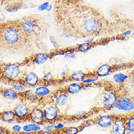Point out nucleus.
Listing matches in <instances>:
<instances>
[{"label":"nucleus","instance_id":"15","mask_svg":"<svg viewBox=\"0 0 134 134\" xmlns=\"http://www.w3.org/2000/svg\"><path fill=\"white\" fill-rule=\"evenodd\" d=\"M115 71V67L109 64H100L99 66L94 71L93 73L98 78L107 77Z\"/></svg>","mask_w":134,"mask_h":134},{"label":"nucleus","instance_id":"31","mask_svg":"<svg viewBox=\"0 0 134 134\" xmlns=\"http://www.w3.org/2000/svg\"><path fill=\"white\" fill-rule=\"evenodd\" d=\"M21 129H22V127H20V125H14L13 127V131L15 133H18L21 132Z\"/></svg>","mask_w":134,"mask_h":134},{"label":"nucleus","instance_id":"21","mask_svg":"<svg viewBox=\"0 0 134 134\" xmlns=\"http://www.w3.org/2000/svg\"><path fill=\"white\" fill-rule=\"evenodd\" d=\"M55 134H79L80 131V127L76 126H69L64 127L61 130H54Z\"/></svg>","mask_w":134,"mask_h":134},{"label":"nucleus","instance_id":"1","mask_svg":"<svg viewBox=\"0 0 134 134\" xmlns=\"http://www.w3.org/2000/svg\"><path fill=\"white\" fill-rule=\"evenodd\" d=\"M54 15L57 27L65 37L96 38L111 34L116 28L83 0H55Z\"/></svg>","mask_w":134,"mask_h":134},{"label":"nucleus","instance_id":"30","mask_svg":"<svg viewBox=\"0 0 134 134\" xmlns=\"http://www.w3.org/2000/svg\"><path fill=\"white\" fill-rule=\"evenodd\" d=\"M50 43L52 44V45L53 46L54 48L55 49V50H58V48H59V46H58V44L55 40V38H54L53 36H50Z\"/></svg>","mask_w":134,"mask_h":134},{"label":"nucleus","instance_id":"6","mask_svg":"<svg viewBox=\"0 0 134 134\" xmlns=\"http://www.w3.org/2000/svg\"><path fill=\"white\" fill-rule=\"evenodd\" d=\"M120 95V86L114 87L113 85H107L104 88L101 96V103L103 109L105 110H110L115 107Z\"/></svg>","mask_w":134,"mask_h":134},{"label":"nucleus","instance_id":"36","mask_svg":"<svg viewBox=\"0 0 134 134\" xmlns=\"http://www.w3.org/2000/svg\"><path fill=\"white\" fill-rule=\"evenodd\" d=\"M2 20H3V19H1V18H0V21H2Z\"/></svg>","mask_w":134,"mask_h":134},{"label":"nucleus","instance_id":"25","mask_svg":"<svg viewBox=\"0 0 134 134\" xmlns=\"http://www.w3.org/2000/svg\"><path fill=\"white\" fill-rule=\"evenodd\" d=\"M127 77H128V75L122 74V73H117V74H114L113 79H114V82L118 84L119 85H122L127 80Z\"/></svg>","mask_w":134,"mask_h":134},{"label":"nucleus","instance_id":"20","mask_svg":"<svg viewBox=\"0 0 134 134\" xmlns=\"http://www.w3.org/2000/svg\"><path fill=\"white\" fill-rule=\"evenodd\" d=\"M87 76V73L84 72L82 71H73L68 77V80H71L77 82H82V81Z\"/></svg>","mask_w":134,"mask_h":134},{"label":"nucleus","instance_id":"18","mask_svg":"<svg viewBox=\"0 0 134 134\" xmlns=\"http://www.w3.org/2000/svg\"><path fill=\"white\" fill-rule=\"evenodd\" d=\"M34 93L36 94L37 96H38L39 97L41 98L42 99L50 97L53 93V92L48 87V86L44 85H40L37 86L35 88Z\"/></svg>","mask_w":134,"mask_h":134},{"label":"nucleus","instance_id":"5","mask_svg":"<svg viewBox=\"0 0 134 134\" xmlns=\"http://www.w3.org/2000/svg\"><path fill=\"white\" fill-rule=\"evenodd\" d=\"M39 105L43 109L45 125L55 124L62 117V114H60L58 108L54 104L50 96L43 98Z\"/></svg>","mask_w":134,"mask_h":134},{"label":"nucleus","instance_id":"10","mask_svg":"<svg viewBox=\"0 0 134 134\" xmlns=\"http://www.w3.org/2000/svg\"><path fill=\"white\" fill-rule=\"evenodd\" d=\"M54 57V54L53 53H38L34 54L29 58H27L23 63H21V66H31V65H42L45 64L47 60H50Z\"/></svg>","mask_w":134,"mask_h":134},{"label":"nucleus","instance_id":"17","mask_svg":"<svg viewBox=\"0 0 134 134\" xmlns=\"http://www.w3.org/2000/svg\"><path fill=\"white\" fill-rule=\"evenodd\" d=\"M0 94L1 96L8 100H15L20 98V93L15 91L13 88H0Z\"/></svg>","mask_w":134,"mask_h":134},{"label":"nucleus","instance_id":"33","mask_svg":"<svg viewBox=\"0 0 134 134\" xmlns=\"http://www.w3.org/2000/svg\"><path fill=\"white\" fill-rule=\"evenodd\" d=\"M64 127V125L63 123H55L54 124V130H61Z\"/></svg>","mask_w":134,"mask_h":134},{"label":"nucleus","instance_id":"2","mask_svg":"<svg viewBox=\"0 0 134 134\" xmlns=\"http://www.w3.org/2000/svg\"><path fill=\"white\" fill-rule=\"evenodd\" d=\"M32 44L22 33L17 20L0 24V49L12 53L31 47Z\"/></svg>","mask_w":134,"mask_h":134},{"label":"nucleus","instance_id":"28","mask_svg":"<svg viewBox=\"0 0 134 134\" xmlns=\"http://www.w3.org/2000/svg\"><path fill=\"white\" fill-rule=\"evenodd\" d=\"M20 8H22V4L21 3L13 4L9 6V7L7 9V11L12 13V12H15L17 10H20Z\"/></svg>","mask_w":134,"mask_h":134},{"label":"nucleus","instance_id":"35","mask_svg":"<svg viewBox=\"0 0 134 134\" xmlns=\"http://www.w3.org/2000/svg\"><path fill=\"white\" fill-rule=\"evenodd\" d=\"M1 74H2V62H0V77H1Z\"/></svg>","mask_w":134,"mask_h":134},{"label":"nucleus","instance_id":"7","mask_svg":"<svg viewBox=\"0 0 134 134\" xmlns=\"http://www.w3.org/2000/svg\"><path fill=\"white\" fill-rule=\"evenodd\" d=\"M54 104L57 106L58 109L60 111V114H65L70 107V96L67 93L64 89L62 87L59 90H57L55 92H53L50 96Z\"/></svg>","mask_w":134,"mask_h":134},{"label":"nucleus","instance_id":"4","mask_svg":"<svg viewBox=\"0 0 134 134\" xmlns=\"http://www.w3.org/2000/svg\"><path fill=\"white\" fill-rule=\"evenodd\" d=\"M20 66V64H7L2 62V74L0 81L10 85L18 82L24 74Z\"/></svg>","mask_w":134,"mask_h":134},{"label":"nucleus","instance_id":"23","mask_svg":"<svg viewBox=\"0 0 134 134\" xmlns=\"http://www.w3.org/2000/svg\"><path fill=\"white\" fill-rule=\"evenodd\" d=\"M57 82L56 79L54 77L53 74L51 72H46L44 74L42 78L41 79V85H52L54 83H55Z\"/></svg>","mask_w":134,"mask_h":134},{"label":"nucleus","instance_id":"26","mask_svg":"<svg viewBox=\"0 0 134 134\" xmlns=\"http://www.w3.org/2000/svg\"><path fill=\"white\" fill-rule=\"evenodd\" d=\"M23 130H24V131H26V132H33V133H36V132H38V131H40L41 127L40 125L31 122L30 124L24 125V127H23Z\"/></svg>","mask_w":134,"mask_h":134},{"label":"nucleus","instance_id":"8","mask_svg":"<svg viewBox=\"0 0 134 134\" xmlns=\"http://www.w3.org/2000/svg\"><path fill=\"white\" fill-rule=\"evenodd\" d=\"M120 95L118 98L115 107L117 109L123 111H132L134 110V96L131 95L126 90L124 85H120Z\"/></svg>","mask_w":134,"mask_h":134},{"label":"nucleus","instance_id":"32","mask_svg":"<svg viewBox=\"0 0 134 134\" xmlns=\"http://www.w3.org/2000/svg\"><path fill=\"white\" fill-rule=\"evenodd\" d=\"M37 134H55V131H44V130H40L37 133Z\"/></svg>","mask_w":134,"mask_h":134},{"label":"nucleus","instance_id":"9","mask_svg":"<svg viewBox=\"0 0 134 134\" xmlns=\"http://www.w3.org/2000/svg\"><path fill=\"white\" fill-rule=\"evenodd\" d=\"M31 108L32 107H31L30 104L26 101L21 100L18 104H17L13 109V111L16 117V122H23L28 121Z\"/></svg>","mask_w":134,"mask_h":134},{"label":"nucleus","instance_id":"27","mask_svg":"<svg viewBox=\"0 0 134 134\" xmlns=\"http://www.w3.org/2000/svg\"><path fill=\"white\" fill-rule=\"evenodd\" d=\"M11 87H12V88H13L15 91H16L18 93L24 92V91H26V89L28 88L25 85L21 83L20 82H15V83L11 84Z\"/></svg>","mask_w":134,"mask_h":134},{"label":"nucleus","instance_id":"12","mask_svg":"<svg viewBox=\"0 0 134 134\" xmlns=\"http://www.w3.org/2000/svg\"><path fill=\"white\" fill-rule=\"evenodd\" d=\"M28 121H30L31 122H33L39 125H45L43 109L41 107V106L37 105L31 108L29 115Z\"/></svg>","mask_w":134,"mask_h":134},{"label":"nucleus","instance_id":"16","mask_svg":"<svg viewBox=\"0 0 134 134\" xmlns=\"http://www.w3.org/2000/svg\"><path fill=\"white\" fill-rule=\"evenodd\" d=\"M64 91L66 92L69 96L71 95H75V94L79 93L80 92L85 90L86 87L82 82H73L69 84L68 85L63 87Z\"/></svg>","mask_w":134,"mask_h":134},{"label":"nucleus","instance_id":"19","mask_svg":"<svg viewBox=\"0 0 134 134\" xmlns=\"http://www.w3.org/2000/svg\"><path fill=\"white\" fill-rule=\"evenodd\" d=\"M0 120L7 123H12L13 122H15L16 117L13 109L0 111Z\"/></svg>","mask_w":134,"mask_h":134},{"label":"nucleus","instance_id":"13","mask_svg":"<svg viewBox=\"0 0 134 134\" xmlns=\"http://www.w3.org/2000/svg\"><path fill=\"white\" fill-rule=\"evenodd\" d=\"M18 82L25 85L27 87H35L41 85V78L36 73L30 71L24 74Z\"/></svg>","mask_w":134,"mask_h":134},{"label":"nucleus","instance_id":"29","mask_svg":"<svg viewBox=\"0 0 134 134\" xmlns=\"http://www.w3.org/2000/svg\"><path fill=\"white\" fill-rule=\"evenodd\" d=\"M49 6H50V3H49L48 2H44V3L41 4L38 7V10H39V11H41V12L45 11V10H47V8L49 7Z\"/></svg>","mask_w":134,"mask_h":134},{"label":"nucleus","instance_id":"11","mask_svg":"<svg viewBox=\"0 0 134 134\" xmlns=\"http://www.w3.org/2000/svg\"><path fill=\"white\" fill-rule=\"evenodd\" d=\"M111 134H127V125L125 114H116L111 126Z\"/></svg>","mask_w":134,"mask_h":134},{"label":"nucleus","instance_id":"34","mask_svg":"<svg viewBox=\"0 0 134 134\" xmlns=\"http://www.w3.org/2000/svg\"><path fill=\"white\" fill-rule=\"evenodd\" d=\"M37 132L36 133H33V132H26V131H21L20 133H12L10 134H37Z\"/></svg>","mask_w":134,"mask_h":134},{"label":"nucleus","instance_id":"3","mask_svg":"<svg viewBox=\"0 0 134 134\" xmlns=\"http://www.w3.org/2000/svg\"><path fill=\"white\" fill-rule=\"evenodd\" d=\"M20 30L28 40L35 44L37 47L44 50L42 39L45 37L49 29L44 18L37 15H31L17 20Z\"/></svg>","mask_w":134,"mask_h":134},{"label":"nucleus","instance_id":"37","mask_svg":"<svg viewBox=\"0 0 134 134\" xmlns=\"http://www.w3.org/2000/svg\"><path fill=\"white\" fill-rule=\"evenodd\" d=\"M0 96H1V94H0Z\"/></svg>","mask_w":134,"mask_h":134},{"label":"nucleus","instance_id":"24","mask_svg":"<svg viewBox=\"0 0 134 134\" xmlns=\"http://www.w3.org/2000/svg\"><path fill=\"white\" fill-rule=\"evenodd\" d=\"M95 46V43H83L81 44L80 45H78L76 47H74V50L76 53H87L89 50H91L93 47Z\"/></svg>","mask_w":134,"mask_h":134},{"label":"nucleus","instance_id":"22","mask_svg":"<svg viewBox=\"0 0 134 134\" xmlns=\"http://www.w3.org/2000/svg\"><path fill=\"white\" fill-rule=\"evenodd\" d=\"M125 115L127 133H134V112H131Z\"/></svg>","mask_w":134,"mask_h":134},{"label":"nucleus","instance_id":"14","mask_svg":"<svg viewBox=\"0 0 134 134\" xmlns=\"http://www.w3.org/2000/svg\"><path fill=\"white\" fill-rule=\"evenodd\" d=\"M116 117V114H103L93 120L94 124L102 128L111 127Z\"/></svg>","mask_w":134,"mask_h":134}]
</instances>
